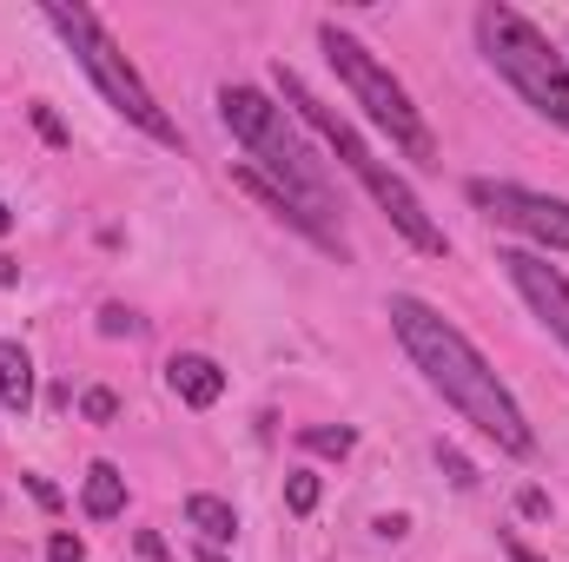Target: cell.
Returning a JSON list of instances; mask_svg holds the SVG:
<instances>
[{
  "mask_svg": "<svg viewBox=\"0 0 569 562\" xmlns=\"http://www.w3.org/2000/svg\"><path fill=\"white\" fill-rule=\"evenodd\" d=\"M219 120L232 127V140L259 159V165H239L232 179H239L266 212H279L284 225H298L311 245H325V252L345 259V239H338V225H331V212H338V205H331V185H325L318 159L305 152V140L284 127V107H272V93L232 80V87H219Z\"/></svg>",
  "mask_w": 569,
  "mask_h": 562,
  "instance_id": "cell-1",
  "label": "cell"
},
{
  "mask_svg": "<svg viewBox=\"0 0 569 562\" xmlns=\"http://www.w3.org/2000/svg\"><path fill=\"white\" fill-rule=\"evenodd\" d=\"M391 331H398L405 358L425 371V384L470 423L477 436H490L503 456H530V450H537V436H530V423L517 411V398L503 391V378L483 364V351H477L437 304L398 291V298H391Z\"/></svg>",
  "mask_w": 569,
  "mask_h": 562,
  "instance_id": "cell-2",
  "label": "cell"
},
{
  "mask_svg": "<svg viewBox=\"0 0 569 562\" xmlns=\"http://www.w3.org/2000/svg\"><path fill=\"white\" fill-rule=\"evenodd\" d=\"M279 100L298 113V120H305V127H311V133H318V140L331 145V152H338V165H345V172H351L371 199H378V212H385V219H391V225H398L418 252H430V259H443V252H450L443 225L425 212V199L411 192V179H398V172H391L371 145L358 140V127H351L345 113H331V107H325V100H318L298 73H291V67H279Z\"/></svg>",
  "mask_w": 569,
  "mask_h": 562,
  "instance_id": "cell-3",
  "label": "cell"
},
{
  "mask_svg": "<svg viewBox=\"0 0 569 562\" xmlns=\"http://www.w3.org/2000/svg\"><path fill=\"white\" fill-rule=\"evenodd\" d=\"M477 47L523 93L530 113H543L550 127L569 133V60L537 20H523L517 7H477Z\"/></svg>",
  "mask_w": 569,
  "mask_h": 562,
  "instance_id": "cell-4",
  "label": "cell"
},
{
  "mask_svg": "<svg viewBox=\"0 0 569 562\" xmlns=\"http://www.w3.org/2000/svg\"><path fill=\"white\" fill-rule=\"evenodd\" d=\"M47 27H53L67 47H73V60L87 67V80L107 93V107H113L120 120H133L146 140L179 145V127L166 120V107L152 100V87L133 73V60L120 53V40L100 27V13H93V7H60V0H53V7H47Z\"/></svg>",
  "mask_w": 569,
  "mask_h": 562,
  "instance_id": "cell-5",
  "label": "cell"
},
{
  "mask_svg": "<svg viewBox=\"0 0 569 562\" xmlns=\"http://www.w3.org/2000/svg\"><path fill=\"white\" fill-rule=\"evenodd\" d=\"M318 47H325V60L338 67V80L351 87V100H358V107H365L385 133H391V145H405L411 159H437V140H430V127L418 120L411 93L391 80V67H385L365 40H351L338 20H325V27H318Z\"/></svg>",
  "mask_w": 569,
  "mask_h": 562,
  "instance_id": "cell-6",
  "label": "cell"
},
{
  "mask_svg": "<svg viewBox=\"0 0 569 562\" xmlns=\"http://www.w3.org/2000/svg\"><path fill=\"white\" fill-rule=\"evenodd\" d=\"M470 199H477L497 225L537 239L543 252H569V199L530 192V185H510V179H470Z\"/></svg>",
  "mask_w": 569,
  "mask_h": 562,
  "instance_id": "cell-7",
  "label": "cell"
},
{
  "mask_svg": "<svg viewBox=\"0 0 569 562\" xmlns=\"http://www.w3.org/2000/svg\"><path fill=\"white\" fill-rule=\"evenodd\" d=\"M497 265L510 272V284L523 291V304L563 338V351H569V279L550 265V259H537V252H497Z\"/></svg>",
  "mask_w": 569,
  "mask_h": 562,
  "instance_id": "cell-8",
  "label": "cell"
},
{
  "mask_svg": "<svg viewBox=\"0 0 569 562\" xmlns=\"http://www.w3.org/2000/svg\"><path fill=\"white\" fill-rule=\"evenodd\" d=\"M166 384H172L192 411H212V404L226 398V371H219L206 351H179V358L166 364Z\"/></svg>",
  "mask_w": 569,
  "mask_h": 562,
  "instance_id": "cell-9",
  "label": "cell"
},
{
  "mask_svg": "<svg viewBox=\"0 0 569 562\" xmlns=\"http://www.w3.org/2000/svg\"><path fill=\"white\" fill-rule=\"evenodd\" d=\"M0 404L7 411H33V358L13 344V338H0Z\"/></svg>",
  "mask_w": 569,
  "mask_h": 562,
  "instance_id": "cell-10",
  "label": "cell"
},
{
  "mask_svg": "<svg viewBox=\"0 0 569 562\" xmlns=\"http://www.w3.org/2000/svg\"><path fill=\"white\" fill-rule=\"evenodd\" d=\"M80 503H87V516H120L127 510V476H120V463H93L87 470V483H80Z\"/></svg>",
  "mask_w": 569,
  "mask_h": 562,
  "instance_id": "cell-11",
  "label": "cell"
},
{
  "mask_svg": "<svg viewBox=\"0 0 569 562\" xmlns=\"http://www.w3.org/2000/svg\"><path fill=\"white\" fill-rule=\"evenodd\" d=\"M186 523H192L206 543H232V536H239L232 503H226V496H206V490H199V496H186Z\"/></svg>",
  "mask_w": 569,
  "mask_h": 562,
  "instance_id": "cell-12",
  "label": "cell"
},
{
  "mask_svg": "<svg viewBox=\"0 0 569 562\" xmlns=\"http://www.w3.org/2000/svg\"><path fill=\"white\" fill-rule=\"evenodd\" d=\"M284 503H291V516H311V510H318V476H311V470H291Z\"/></svg>",
  "mask_w": 569,
  "mask_h": 562,
  "instance_id": "cell-13",
  "label": "cell"
},
{
  "mask_svg": "<svg viewBox=\"0 0 569 562\" xmlns=\"http://www.w3.org/2000/svg\"><path fill=\"white\" fill-rule=\"evenodd\" d=\"M351 443H358V436H351L345 423H338V430H305V450H318V456H351Z\"/></svg>",
  "mask_w": 569,
  "mask_h": 562,
  "instance_id": "cell-14",
  "label": "cell"
},
{
  "mask_svg": "<svg viewBox=\"0 0 569 562\" xmlns=\"http://www.w3.org/2000/svg\"><path fill=\"white\" fill-rule=\"evenodd\" d=\"M80 411H87V423H113L120 418V398H113V391H87Z\"/></svg>",
  "mask_w": 569,
  "mask_h": 562,
  "instance_id": "cell-15",
  "label": "cell"
},
{
  "mask_svg": "<svg viewBox=\"0 0 569 562\" xmlns=\"http://www.w3.org/2000/svg\"><path fill=\"white\" fill-rule=\"evenodd\" d=\"M100 331H107V338H133V331H140V318H133V311H120V304H107V311H100Z\"/></svg>",
  "mask_w": 569,
  "mask_h": 562,
  "instance_id": "cell-16",
  "label": "cell"
},
{
  "mask_svg": "<svg viewBox=\"0 0 569 562\" xmlns=\"http://www.w3.org/2000/svg\"><path fill=\"white\" fill-rule=\"evenodd\" d=\"M437 463L450 470V483H457V490H470V483H477V470H470V463H463V456H457L450 443H437Z\"/></svg>",
  "mask_w": 569,
  "mask_h": 562,
  "instance_id": "cell-17",
  "label": "cell"
},
{
  "mask_svg": "<svg viewBox=\"0 0 569 562\" xmlns=\"http://www.w3.org/2000/svg\"><path fill=\"white\" fill-rule=\"evenodd\" d=\"M47 562H87V543H80V536H67V530H60V536H53V543H47Z\"/></svg>",
  "mask_w": 569,
  "mask_h": 562,
  "instance_id": "cell-18",
  "label": "cell"
},
{
  "mask_svg": "<svg viewBox=\"0 0 569 562\" xmlns=\"http://www.w3.org/2000/svg\"><path fill=\"white\" fill-rule=\"evenodd\" d=\"M33 127H40V133H47V140H53V145L67 140V133H60V120H53V113H47V107H33Z\"/></svg>",
  "mask_w": 569,
  "mask_h": 562,
  "instance_id": "cell-19",
  "label": "cell"
},
{
  "mask_svg": "<svg viewBox=\"0 0 569 562\" xmlns=\"http://www.w3.org/2000/svg\"><path fill=\"white\" fill-rule=\"evenodd\" d=\"M503 556H510V562H543L530 543H517V536H503Z\"/></svg>",
  "mask_w": 569,
  "mask_h": 562,
  "instance_id": "cell-20",
  "label": "cell"
},
{
  "mask_svg": "<svg viewBox=\"0 0 569 562\" xmlns=\"http://www.w3.org/2000/svg\"><path fill=\"white\" fill-rule=\"evenodd\" d=\"M27 490H33V496H40V503H47V510H53V503H60V490H53V483H47V476H27Z\"/></svg>",
  "mask_w": 569,
  "mask_h": 562,
  "instance_id": "cell-21",
  "label": "cell"
},
{
  "mask_svg": "<svg viewBox=\"0 0 569 562\" xmlns=\"http://www.w3.org/2000/svg\"><path fill=\"white\" fill-rule=\"evenodd\" d=\"M523 516H550V496L543 490H523Z\"/></svg>",
  "mask_w": 569,
  "mask_h": 562,
  "instance_id": "cell-22",
  "label": "cell"
},
{
  "mask_svg": "<svg viewBox=\"0 0 569 562\" xmlns=\"http://www.w3.org/2000/svg\"><path fill=\"white\" fill-rule=\"evenodd\" d=\"M13 279H20V265H13V259L0 252V284H13Z\"/></svg>",
  "mask_w": 569,
  "mask_h": 562,
  "instance_id": "cell-23",
  "label": "cell"
},
{
  "mask_svg": "<svg viewBox=\"0 0 569 562\" xmlns=\"http://www.w3.org/2000/svg\"><path fill=\"white\" fill-rule=\"evenodd\" d=\"M7 225H13V212H7V205H0V232H7Z\"/></svg>",
  "mask_w": 569,
  "mask_h": 562,
  "instance_id": "cell-24",
  "label": "cell"
},
{
  "mask_svg": "<svg viewBox=\"0 0 569 562\" xmlns=\"http://www.w3.org/2000/svg\"><path fill=\"white\" fill-rule=\"evenodd\" d=\"M199 562H219V556H212V550H199Z\"/></svg>",
  "mask_w": 569,
  "mask_h": 562,
  "instance_id": "cell-25",
  "label": "cell"
}]
</instances>
